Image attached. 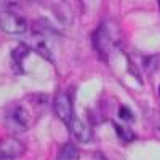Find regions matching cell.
Here are the masks:
<instances>
[{"instance_id":"obj_1","label":"cell","mask_w":160,"mask_h":160,"mask_svg":"<svg viewBox=\"0 0 160 160\" xmlns=\"http://www.w3.org/2000/svg\"><path fill=\"white\" fill-rule=\"evenodd\" d=\"M91 40H93V48L98 51V55L102 59H106L117 43V34L114 31V26L108 21L101 22L99 28L93 32Z\"/></svg>"},{"instance_id":"obj_2","label":"cell","mask_w":160,"mask_h":160,"mask_svg":"<svg viewBox=\"0 0 160 160\" xmlns=\"http://www.w3.org/2000/svg\"><path fill=\"white\" fill-rule=\"evenodd\" d=\"M3 122L10 131L22 133L31 127V114L28 112L26 108L16 104V106H11V108H8L5 111Z\"/></svg>"},{"instance_id":"obj_3","label":"cell","mask_w":160,"mask_h":160,"mask_svg":"<svg viewBox=\"0 0 160 160\" xmlns=\"http://www.w3.org/2000/svg\"><path fill=\"white\" fill-rule=\"evenodd\" d=\"M0 29L10 35H21L28 31V21L13 11L0 13Z\"/></svg>"},{"instance_id":"obj_4","label":"cell","mask_w":160,"mask_h":160,"mask_svg":"<svg viewBox=\"0 0 160 160\" xmlns=\"http://www.w3.org/2000/svg\"><path fill=\"white\" fill-rule=\"evenodd\" d=\"M53 109H55V114L58 115V118L61 122H64L66 125L71 123L72 117L75 115L74 114V109H72V98L68 95V93H58L55 96V101H53Z\"/></svg>"},{"instance_id":"obj_5","label":"cell","mask_w":160,"mask_h":160,"mask_svg":"<svg viewBox=\"0 0 160 160\" xmlns=\"http://www.w3.org/2000/svg\"><path fill=\"white\" fill-rule=\"evenodd\" d=\"M68 127H69L71 133L74 135V138H75L78 142L87 144V142H90V141H91V138H93L91 127H90L87 122H83L82 118H78L77 115H74V117H72L71 123H69Z\"/></svg>"},{"instance_id":"obj_6","label":"cell","mask_w":160,"mask_h":160,"mask_svg":"<svg viewBox=\"0 0 160 160\" xmlns=\"http://www.w3.org/2000/svg\"><path fill=\"white\" fill-rule=\"evenodd\" d=\"M26 152V146L13 136H5L0 139V155H7L16 158Z\"/></svg>"},{"instance_id":"obj_7","label":"cell","mask_w":160,"mask_h":160,"mask_svg":"<svg viewBox=\"0 0 160 160\" xmlns=\"http://www.w3.org/2000/svg\"><path fill=\"white\" fill-rule=\"evenodd\" d=\"M31 47L29 45H26V43H19L15 50L11 51V58H13V64L16 66V68L19 69V72H24V69H22V62H24V59H26V56L31 53Z\"/></svg>"},{"instance_id":"obj_8","label":"cell","mask_w":160,"mask_h":160,"mask_svg":"<svg viewBox=\"0 0 160 160\" xmlns=\"http://www.w3.org/2000/svg\"><path fill=\"white\" fill-rule=\"evenodd\" d=\"M58 160H80V151L75 144L66 142L62 148L59 149Z\"/></svg>"},{"instance_id":"obj_9","label":"cell","mask_w":160,"mask_h":160,"mask_svg":"<svg viewBox=\"0 0 160 160\" xmlns=\"http://www.w3.org/2000/svg\"><path fill=\"white\" fill-rule=\"evenodd\" d=\"M31 48H34L37 53H40L45 59H48L50 62L53 61V56H51V51L48 50V47H47V42L43 38H35V40H32V45H29Z\"/></svg>"},{"instance_id":"obj_10","label":"cell","mask_w":160,"mask_h":160,"mask_svg":"<svg viewBox=\"0 0 160 160\" xmlns=\"http://www.w3.org/2000/svg\"><path fill=\"white\" fill-rule=\"evenodd\" d=\"M114 128H115V131H117V136L122 139V141H125V142H131L133 139H135L136 136H135V133H133L127 125H120V123H114Z\"/></svg>"},{"instance_id":"obj_11","label":"cell","mask_w":160,"mask_h":160,"mask_svg":"<svg viewBox=\"0 0 160 160\" xmlns=\"http://www.w3.org/2000/svg\"><path fill=\"white\" fill-rule=\"evenodd\" d=\"M118 117L122 118V122H130V120H133V114L127 106H122V108L118 109Z\"/></svg>"},{"instance_id":"obj_12","label":"cell","mask_w":160,"mask_h":160,"mask_svg":"<svg viewBox=\"0 0 160 160\" xmlns=\"http://www.w3.org/2000/svg\"><path fill=\"white\" fill-rule=\"evenodd\" d=\"M19 0H0V5H3V7H10V5H15L18 3Z\"/></svg>"},{"instance_id":"obj_13","label":"cell","mask_w":160,"mask_h":160,"mask_svg":"<svg viewBox=\"0 0 160 160\" xmlns=\"http://www.w3.org/2000/svg\"><path fill=\"white\" fill-rule=\"evenodd\" d=\"M0 160H15L13 157H7V155H0Z\"/></svg>"},{"instance_id":"obj_14","label":"cell","mask_w":160,"mask_h":160,"mask_svg":"<svg viewBox=\"0 0 160 160\" xmlns=\"http://www.w3.org/2000/svg\"><path fill=\"white\" fill-rule=\"evenodd\" d=\"M157 2H158V11H160V0H157Z\"/></svg>"}]
</instances>
